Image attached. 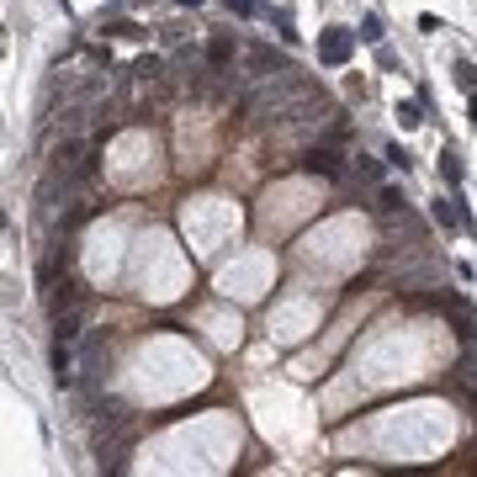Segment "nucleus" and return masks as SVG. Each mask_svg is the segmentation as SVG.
I'll return each instance as SVG.
<instances>
[{"label":"nucleus","mask_w":477,"mask_h":477,"mask_svg":"<svg viewBox=\"0 0 477 477\" xmlns=\"http://www.w3.org/2000/svg\"><path fill=\"white\" fill-rule=\"evenodd\" d=\"M133 441H138V424L128 419V408H101V419H95V462H101V472H122Z\"/></svg>","instance_id":"1"},{"label":"nucleus","mask_w":477,"mask_h":477,"mask_svg":"<svg viewBox=\"0 0 477 477\" xmlns=\"http://www.w3.org/2000/svg\"><path fill=\"white\" fill-rule=\"evenodd\" d=\"M350 53H356V32H345V27H323L318 32V64L340 69V64H350Z\"/></svg>","instance_id":"2"},{"label":"nucleus","mask_w":477,"mask_h":477,"mask_svg":"<svg viewBox=\"0 0 477 477\" xmlns=\"http://www.w3.org/2000/svg\"><path fill=\"white\" fill-rule=\"evenodd\" d=\"M302 175H323V180H340L345 175V159L334 143H313L308 154H302Z\"/></svg>","instance_id":"3"},{"label":"nucleus","mask_w":477,"mask_h":477,"mask_svg":"<svg viewBox=\"0 0 477 477\" xmlns=\"http://www.w3.org/2000/svg\"><path fill=\"white\" fill-rule=\"evenodd\" d=\"M281 69H286V59L276 48H265V43L244 48V80H265V74H281Z\"/></svg>","instance_id":"4"},{"label":"nucleus","mask_w":477,"mask_h":477,"mask_svg":"<svg viewBox=\"0 0 477 477\" xmlns=\"http://www.w3.org/2000/svg\"><path fill=\"white\" fill-rule=\"evenodd\" d=\"M441 313L456 323V334H462V340H477V308H472L466 297H441Z\"/></svg>","instance_id":"5"},{"label":"nucleus","mask_w":477,"mask_h":477,"mask_svg":"<svg viewBox=\"0 0 477 477\" xmlns=\"http://www.w3.org/2000/svg\"><path fill=\"white\" fill-rule=\"evenodd\" d=\"M234 59H238V43H234L228 32H217L213 43H207V64H213V69H228Z\"/></svg>","instance_id":"6"},{"label":"nucleus","mask_w":477,"mask_h":477,"mask_svg":"<svg viewBox=\"0 0 477 477\" xmlns=\"http://www.w3.org/2000/svg\"><path fill=\"white\" fill-rule=\"evenodd\" d=\"M456 387H462V393H466V403L477 408V350L456 361Z\"/></svg>","instance_id":"7"},{"label":"nucleus","mask_w":477,"mask_h":477,"mask_svg":"<svg viewBox=\"0 0 477 477\" xmlns=\"http://www.w3.org/2000/svg\"><path fill=\"white\" fill-rule=\"evenodd\" d=\"M133 74H138V80H143V85H154V80H159V74H165V59H159V53H143V59H138V64H133Z\"/></svg>","instance_id":"8"},{"label":"nucleus","mask_w":477,"mask_h":477,"mask_svg":"<svg viewBox=\"0 0 477 477\" xmlns=\"http://www.w3.org/2000/svg\"><path fill=\"white\" fill-rule=\"evenodd\" d=\"M350 180H366V186H371V180H382V165H377V159H366V154H361L356 165H350Z\"/></svg>","instance_id":"9"},{"label":"nucleus","mask_w":477,"mask_h":477,"mask_svg":"<svg viewBox=\"0 0 477 477\" xmlns=\"http://www.w3.org/2000/svg\"><path fill=\"white\" fill-rule=\"evenodd\" d=\"M398 122H403V128H419V122H424V107H419V101H398Z\"/></svg>","instance_id":"10"},{"label":"nucleus","mask_w":477,"mask_h":477,"mask_svg":"<svg viewBox=\"0 0 477 477\" xmlns=\"http://www.w3.org/2000/svg\"><path fill=\"white\" fill-rule=\"evenodd\" d=\"M435 223L456 228V223H466V217H462V207H456V202H435Z\"/></svg>","instance_id":"11"},{"label":"nucleus","mask_w":477,"mask_h":477,"mask_svg":"<svg viewBox=\"0 0 477 477\" xmlns=\"http://www.w3.org/2000/svg\"><path fill=\"white\" fill-rule=\"evenodd\" d=\"M361 43H382V22H377V16H361Z\"/></svg>","instance_id":"12"},{"label":"nucleus","mask_w":477,"mask_h":477,"mask_svg":"<svg viewBox=\"0 0 477 477\" xmlns=\"http://www.w3.org/2000/svg\"><path fill=\"white\" fill-rule=\"evenodd\" d=\"M107 32H112V37H143V27H138V22H112Z\"/></svg>","instance_id":"13"},{"label":"nucleus","mask_w":477,"mask_h":477,"mask_svg":"<svg viewBox=\"0 0 477 477\" xmlns=\"http://www.w3.org/2000/svg\"><path fill=\"white\" fill-rule=\"evenodd\" d=\"M441 180H451V186L462 180V165H456V154H445V159H441Z\"/></svg>","instance_id":"14"},{"label":"nucleus","mask_w":477,"mask_h":477,"mask_svg":"<svg viewBox=\"0 0 477 477\" xmlns=\"http://www.w3.org/2000/svg\"><path fill=\"white\" fill-rule=\"evenodd\" d=\"M456 85H466V90H477V69H472V64H456Z\"/></svg>","instance_id":"15"},{"label":"nucleus","mask_w":477,"mask_h":477,"mask_svg":"<svg viewBox=\"0 0 477 477\" xmlns=\"http://www.w3.org/2000/svg\"><path fill=\"white\" fill-rule=\"evenodd\" d=\"M377 207H382V213H393V207H403V191H382V196H377Z\"/></svg>","instance_id":"16"},{"label":"nucleus","mask_w":477,"mask_h":477,"mask_svg":"<svg viewBox=\"0 0 477 477\" xmlns=\"http://www.w3.org/2000/svg\"><path fill=\"white\" fill-rule=\"evenodd\" d=\"M387 165H398V170H408V149H398V143H393V149H387Z\"/></svg>","instance_id":"17"},{"label":"nucleus","mask_w":477,"mask_h":477,"mask_svg":"<svg viewBox=\"0 0 477 477\" xmlns=\"http://www.w3.org/2000/svg\"><path fill=\"white\" fill-rule=\"evenodd\" d=\"M228 11H238V16H250V11H255V0H228Z\"/></svg>","instance_id":"18"},{"label":"nucleus","mask_w":477,"mask_h":477,"mask_svg":"<svg viewBox=\"0 0 477 477\" xmlns=\"http://www.w3.org/2000/svg\"><path fill=\"white\" fill-rule=\"evenodd\" d=\"M466 117H472V122H477V95H472V107H466Z\"/></svg>","instance_id":"19"}]
</instances>
